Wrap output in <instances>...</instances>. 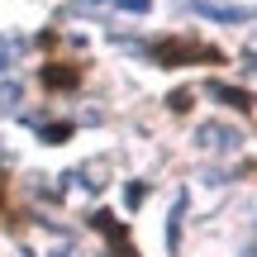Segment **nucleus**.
<instances>
[{"instance_id": "nucleus-5", "label": "nucleus", "mask_w": 257, "mask_h": 257, "mask_svg": "<svg viewBox=\"0 0 257 257\" xmlns=\"http://www.w3.org/2000/svg\"><path fill=\"white\" fill-rule=\"evenodd\" d=\"M72 134H76V124H67V119H62V124H48V128H43V143H67Z\"/></svg>"}, {"instance_id": "nucleus-3", "label": "nucleus", "mask_w": 257, "mask_h": 257, "mask_svg": "<svg viewBox=\"0 0 257 257\" xmlns=\"http://www.w3.org/2000/svg\"><path fill=\"white\" fill-rule=\"evenodd\" d=\"M81 76H86V62H43L38 81H43V91H76Z\"/></svg>"}, {"instance_id": "nucleus-7", "label": "nucleus", "mask_w": 257, "mask_h": 257, "mask_svg": "<svg viewBox=\"0 0 257 257\" xmlns=\"http://www.w3.org/2000/svg\"><path fill=\"white\" fill-rule=\"evenodd\" d=\"M5 191H10V176H5V167H0V210H5Z\"/></svg>"}, {"instance_id": "nucleus-6", "label": "nucleus", "mask_w": 257, "mask_h": 257, "mask_svg": "<svg viewBox=\"0 0 257 257\" xmlns=\"http://www.w3.org/2000/svg\"><path fill=\"white\" fill-rule=\"evenodd\" d=\"M191 100H195V91H172V110H176V114L191 110Z\"/></svg>"}, {"instance_id": "nucleus-4", "label": "nucleus", "mask_w": 257, "mask_h": 257, "mask_svg": "<svg viewBox=\"0 0 257 257\" xmlns=\"http://www.w3.org/2000/svg\"><path fill=\"white\" fill-rule=\"evenodd\" d=\"M210 95H219V100L233 105L238 114H252V95L243 91V86H219V81H210Z\"/></svg>"}, {"instance_id": "nucleus-1", "label": "nucleus", "mask_w": 257, "mask_h": 257, "mask_svg": "<svg viewBox=\"0 0 257 257\" xmlns=\"http://www.w3.org/2000/svg\"><path fill=\"white\" fill-rule=\"evenodd\" d=\"M153 62L157 67H191V62L219 67L224 53L214 43H200L195 34H172V38H157V43H153Z\"/></svg>"}, {"instance_id": "nucleus-2", "label": "nucleus", "mask_w": 257, "mask_h": 257, "mask_svg": "<svg viewBox=\"0 0 257 257\" xmlns=\"http://www.w3.org/2000/svg\"><path fill=\"white\" fill-rule=\"evenodd\" d=\"M91 229H95V233H105V243L114 248V257H138L134 238H128V229H124L119 219H114L110 210H95V214H91Z\"/></svg>"}]
</instances>
